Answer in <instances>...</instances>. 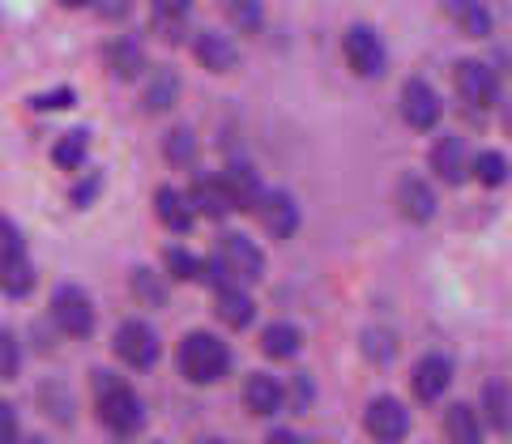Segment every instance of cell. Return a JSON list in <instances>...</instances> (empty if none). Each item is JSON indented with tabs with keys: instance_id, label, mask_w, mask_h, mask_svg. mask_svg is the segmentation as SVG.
<instances>
[{
	"instance_id": "1",
	"label": "cell",
	"mask_w": 512,
	"mask_h": 444,
	"mask_svg": "<svg viewBox=\"0 0 512 444\" xmlns=\"http://www.w3.org/2000/svg\"><path fill=\"white\" fill-rule=\"evenodd\" d=\"M94 406H99V419L116 436H133L146 423V406H141L137 389L111 372H94Z\"/></svg>"
},
{
	"instance_id": "2",
	"label": "cell",
	"mask_w": 512,
	"mask_h": 444,
	"mask_svg": "<svg viewBox=\"0 0 512 444\" xmlns=\"http://www.w3.org/2000/svg\"><path fill=\"white\" fill-rule=\"evenodd\" d=\"M180 372L184 380H192V385H214V380H222L231 372V351L227 342L214 338V333H184L180 342Z\"/></svg>"
},
{
	"instance_id": "3",
	"label": "cell",
	"mask_w": 512,
	"mask_h": 444,
	"mask_svg": "<svg viewBox=\"0 0 512 444\" xmlns=\"http://www.w3.org/2000/svg\"><path fill=\"white\" fill-rule=\"evenodd\" d=\"M214 252H218V261L235 274L239 287H248V282H261V278H265V252L256 248V244L248 240V235L227 231V235L218 240V248H214Z\"/></svg>"
},
{
	"instance_id": "4",
	"label": "cell",
	"mask_w": 512,
	"mask_h": 444,
	"mask_svg": "<svg viewBox=\"0 0 512 444\" xmlns=\"http://www.w3.org/2000/svg\"><path fill=\"white\" fill-rule=\"evenodd\" d=\"M363 427L376 444H402L410 436V410L397 398H372L363 410Z\"/></svg>"
},
{
	"instance_id": "5",
	"label": "cell",
	"mask_w": 512,
	"mask_h": 444,
	"mask_svg": "<svg viewBox=\"0 0 512 444\" xmlns=\"http://www.w3.org/2000/svg\"><path fill=\"white\" fill-rule=\"evenodd\" d=\"M52 321L69 338H90L94 333V304L82 287H56L52 295Z\"/></svg>"
},
{
	"instance_id": "6",
	"label": "cell",
	"mask_w": 512,
	"mask_h": 444,
	"mask_svg": "<svg viewBox=\"0 0 512 444\" xmlns=\"http://www.w3.org/2000/svg\"><path fill=\"white\" fill-rule=\"evenodd\" d=\"M252 214L261 218V227L274 235V240H291V235L299 231V205L291 193H282V188H261V197L252 201Z\"/></svg>"
},
{
	"instance_id": "7",
	"label": "cell",
	"mask_w": 512,
	"mask_h": 444,
	"mask_svg": "<svg viewBox=\"0 0 512 444\" xmlns=\"http://www.w3.org/2000/svg\"><path fill=\"white\" fill-rule=\"evenodd\" d=\"M111 351L128 368H150V363H158V333L146 321H124L111 338Z\"/></svg>"
},
{
	"instance_id": "8",
	"label": "cell",
	"mask_w": 512,
	"mask_h": 444,
	"mask_svg": "<svg viewBox=\"0 0 512 444\" xmlns=\"http://www.w3.org/2000/svg\"><path fill=\"white\" fill-rule=\"evenodd\" d=\"M402 116L410 129H436L440 116H444V103H440V94L436 86H427V77H410V82L402 86Z\"/></svg>"
},
{
	"instance_id": "9",
	"label": "cell",
	"mask_w": 512,
	"mask_h": 444,
	"mask_svg": "<svg viewBox=\"0 0 512 444\" xmlns=\"http://www.w3.org/2000/svg\"><path fill=\"white\" fill-rule=\"evenodd\" d=\"M453 82H457V94H461V103L466 107H474V111L495 107L500 82H495V73L487 65H478V60H461V65L453 69Z\"/></svg>"
},
{
	"instance_id": "10",
	"label": "cell",
	"mask_w": 512,
	"mask_h": 444,
	"mask_svg": "<svg viewBox=\"0 0 512 444\" xmlns=\"http://www.w3.org/2000/svg\"><path fill=\"white\" fill-rule=\"evenodd\" d=\"M346 65L359 77H380L384 73V43L372 26H350L346 30Z\"/></svg>"
},
{
	"instance_id": "11",
	"label": "cell",
	"mask_w": 512,
	"mask_h": 444,
	"mask_svg": "<svg viewBox=\"0 0 512 444\" xmlns=\"http://www.w3.org/2000/svg\"><path fill=\"white\" fill-rule=\"evenodd\" d=\"M431 171L444 180V184H461L470 176V154H466V137L448 133L436 141V150H431Z\"/></svg>"
},
{
	"instance_id": "12",
	"label": "cell",
	"mask_w": 512,
	"mask_h": 444,
	"mask_svg": "<svg viewBox=\"0 0 512 444\" xmlns=\"http://www.w3.org/2000/svg\"><path fill=\"white\" fill-rule=\"evenodd\" d=\"M192 56L210 73H231L239 65V47L227 35H218V30H201V35L192 39Z\"/></svg>"
},
{
	"instance_id": "13",
	"label": "cell",
	"mask_w": 512,
	"mask_h": 444,
	"mask_svg": "<svg viewBox=\"0 0 512 444\" xmlns=\"http://www.w3.org/2000/svg\"><path fill=\"white\" fill-rule=\"evenodd\" d=\"M453 385V363L444 355H423L414 363V398L419 402H436L444 398V389Z\"/></svg>"
},
{
	"instance_id": "14",
	"label": "cell",
	"mask_w": 512,
	"mask_h": 444,
	"mask_svg": "<svg viewBox=\"0 0 512 444\" xmlns=\"http://www.w3.org/2000/svg\"><path fill=\"white\" fill-rule=\"evenodd\" d=\"M103 60H107L111 77H120V82H133V77L146 73V52H141V43L128 39V35L111 39V43L103 47Z\"/></svg>"
},
{
	"instance_id": "15",
	"label": "cell",
	"mask_w": 512,
	"mask_h": 444,
	"mask_svg": "<svg viewBox=\"0 0 512 444\" xmlns=\"http://www.w3.org/2000/svg\"><path fill=\"white\" fill-rule=\"evenodd\" d=\"M397 205H402V214L410 222L436 218V193H431V184L423 176H402V184H397Z\"/></svg>"
},
{
	"instance_id": "16",
	"label": "cell",
	"mask_w": 512,
	"mask_h": 444,
	"mask_svg": "<svg viewBox=\"0 0 512 444\" xmlns=\"http://www.w3.org/2000/svg\"><path fill=\"white\" fill-rule=\"evenodd\" d=\"M154 214H158V222H163L167 231H175V235H184V231H192V205H188V197L180 193V188H171V184H163L154 193Z\"/></svg>"
},
{
	"instance_id": "17",
	"label": "cell",
	"mask_w": 512,
	"mask_h": 444,
	"mask_svg": "<svg viewBox=\"0 0 512 444\" xmlns=\"http://www.w3.org/2000/svg\"><path fill=\"white\" fill-rule=\"evenodd\" d=\"M184 197L192 205V214H205V218H227L235 210L218 176H201L197 184H192V193H184Z\"/></svg>"
},
{
	"instance_id": "18",
	"label": "cell",
	"mask_w": 512,
	"mask_h": 444,
	"mask_svg": "<svg viewBox=\"0 0 512 444\" xmlns=\"http://www.w3.org/2000/svg\"><path fill=\"white\" fill-rule=\"evenodd\" d=\"M448 18H453L461 35H470V39H487L491 22H495L487 0H448Z\"/></svg>"
},
{
	"instance_id": "19",
	"label": "cell",
	"mask_w": 512,
	"mask_h": 444,
	"mask_svg": "<svg viewBox=\"0 0 512 444\" xmlns=\"http://www.w3.org/2000/svg\"><path fill=\"white\" fill-rule=\"evenodd\" d=\"M282 385L269 372H252L248 376V385H244V402H248V410L252 415H278L282 410Z\"/></svg>"
},
{
	"instance_id": "20",
	"label": "cell",
	"mask_w": 512,
	"mask_h": 444,
	"mask_svg": "<svg viewBox=\"0 0 512 444\" xmlns=\"http://www.w3.org/2000/svg\"><path fill=\"white\" fill-rule=\"evenodd\" d=\"M218 180H222V188H227V197H231L235 210H252V201L261 197V180H256V171L248 163H231Z\"/></svg>"
},
{
	"instance_id": "21",
	"label": "cell",
	"mask_w": 512,
	"mask_h": 444,
	"mask_svg": "<svg viewBox=\"0 0 512 444\" xmlns=\"http://www.w3.org/2000/svg\"><path fill=\"white\" fill-rule=\"evenodd\" d=\"M252 295L244 287H231V291H214V316L222 325H231V329H244L252 325Z\"/></svg>"
},
{
	"instance_id": "22",
	"label": "cell",
	"mask_w": 512,
	"mask_h": 444,
	"mask_svg": "<svg viewBox=\"0 0 512 444\" xmlns=\"http://www.w3.org/2000/svg\"><path fill=\"white\" fill-rule=\"evenodd\" d=\"M444 436L448 444H483V423L466 402H457L444 410Z\"/></svg>"
},
{
	"instance_id": "23",
	"label": "cell",
	"mask_w": 512,
	"mask_h": 444,
	"mask_svg": "<svg viewBox=\"0 0 512 444\" xmlns=\"http://www.w3.org/2000/svg\"><path fill=\"white\" fill-rule=\"evenodd\" d=\"M0 291H5L9 299H22V295L35 291V265H30L26 252L22 257L0 261Z\"/></svg>"
},
{
	"instance_id": "24",
	"label": "cell",
	"mask_w": 512,
	"mask_h": 444,
	"mask_svg": "<svg viewBox=\"0 0 512 444\" xmlns=\"http://www.w3.org/2000/svg\"><path fill=\"white\" fill-rule=\"evenodd\" d=\"M175 99H180V73L158 65L154 77H150V86H146V111H171Z\"/></svg>"
},
{
	"instance_id": "25",
	"label": "cell",
	"mask_w": 512,
	"mask_h": 444,
	"mask_svg": "<svg viewBox=\"0 0 512 444\" xmlns=\"http://www.w3.org/2000/svg\"><path fill=\"white\" fill-rule=\"evenodd\" d=\"M299 346H303V333H299L295 325H286V321L269 325V329L261 333V351H265L269 359H295Z\"/></svg>"
},
{
	"instance_id": "26",
	"label": "cell",
	"mask_w": 512,
	"mask_h": 444,
	"mask_svg": "<svg viewBox=\"0 0 512 444\" xmlns=\"http://www.w3.org/2000/svg\"><path fill=\"white\" fill-rule=\"evenodd\" d=\"M86 146H90V133L86 129H73V133H64L56 141V150H52V163L64 167V171H77L86 163Z\"/></svg>"
},
{
	"instance_id": "27",
	"label": "cell",
	"mask_w": 512,
	"mask_h": 444,
	"mask_svg": "<svg viewBox=\"0 0 512 444\" xmlns=\"http://www.w3.org/2000/svg\"><path fill=\"white\" fill-rule=\"evenodd\" d=\"M483 410H487V423L495 427L500 436H508V385L504 380H491L483 389Z\"/></svg>"
},
{
	"instance_id": "28",
	"label": "cell",
	"mask_w": 512,
	"mask_h": 444,
	"mask_svg": "<svg viewBox=\"0 0 512 444\" xmlns=\"http://www.w3.org/2000/svg\"><path fill=\"white\" fill-rule=\"evenodd\" d=\"M470 171H474V180L483 184V188H500L504 180H508V158L504 154H495V150H483L470 163Z\"/></svg>"
},
{
	"instance_id": "29",
	"label": "cell",
	"mask_w": 512,
	"mask_h": 444,
	"mask_svg": "<svg viewBox=\"0 0 512 444\" xmlns=\"http://www.w3.org/2000/svg\"><path fill=\"white\" fill-rule=\"evenodd\" d=\"M167 163L171 167H192L197 163V133L192 129H171L167 133Z\"/></svg>"
},
{
	"instance_id": "30",
	"label": "cell",
	"mask_w": 512,
	"mask_h": 444,
	"mask_svg": "<svg viewBox=\"0 0 512 444\" xmlns=\"http://www.w3.org/2000/svg\"><path fill=\"white\" fill-rule=\"evenodd\" d=\"M227 13H231V26L244 30V35H256V30L265 26L261 0H227Z\"/></svg>"
},
{
	"instance_id": "31",
	"label": "cell",
	"mask_w": 512,
	"mask_h": 444,
	"mask_svg": "<svg viewBox=\"0 0 512 444\" xmlns=\"http://www.w3.org/2000/svg\"><path fill=\"white\" fill-rule=\"evenodd\" d=\"M133 295H137L146 308H163V304H167V282L154 278L150 269H133Z\"/></svg>"
},
{
	"instance_id": "32",
	"label": "cell",
	"mask_w": 512,
	"mask_h": 444,
	"mask_svg": "<svg viewBox=\"0 0 512 444\" xmlns=\"http://www.w3.org/2000/svg\"><path fill=\"white\" fill-rule=\"evenodd\" d=\"M167 274L175 282H197L201 278V257H192L188 248H171L167 252Z\"/></svg>"
},
{
	"instance_id": "33",
	"label": "cell",
	"mask_w": 512,
	"mask_h": 444,
	"mask_svg": "<svg viewBox=\"0 0 512 444\" xmlns=\"http://www.w3.org/2000/svg\"><path fill=\"white\" fill-rule=\"evenodd\" d=\"M22 368V351H18V338L9 329H0V380H13Z\"/></svg>"
},
{
	"instance_id": "34",
	"label": "cell",
	"mask_w": 512,
	"mask_h": 444,
	"mask_svg": "<svg viewBox=\"0 0 512 444\" xmlns=\"http://www.w3.org/2000/svg\"><path fill=\"white\" fill-rule=\"evenodd\" d=\"M26 252V240H22V231L13 227V222L0 214V261H9V257H22Z\"/></svg>"
},
{
	"instance_id": "35",
	"label": "cell",
	"mask_w": 512,
	"mask_h": 444,
	"mask_svg": "<svg viewBox=\"0 0 512 444\" xmlns=\"http://www.w3.org/2000/svg\"><path fill=\"white\" fill-rule=\"evenodd\" d=\"M363 351H367V355H372L376 363H389V359L397 355V342L389 338V333H380V329H372V333H367V342H363Z\"/></svg>"
},
{
	"instance_id": "36",
	"label": "cell",
	"mask_w": 512,
	"mask_h": 444,
	"mask_svg": "<svg viewBox=\"0 0 512 444\" xmlns=\"http://www.w3.org/2000/svg\"><path fill=\"white\" fill-rule=\"evenodd\" d=\"M73 99L77 94L69 90V86H60V90H52V94H35V111H64V107H73Z\"/></svg>"
},
{
	"instance_id": "37",
	"label": "cell",
	"mask_w": 512,
	"mask_h": 444,
	"mask_svg": "<svg viewBox=\"0 0 512 444\" xmlns=\"http://www.w3.org/2000/svg\"><path fill=\"white\" fill-rule=\"evenodd\" d=\"M150 5H154V18H175V22H184L188 9H192V0H150Z\"/></svg>"
},
{
	"instance_id": "38",
	"label": "cell",
	"mask_w": 512,
	"mask_h": 444,
	"mask_svg": "<svg viewBox=\"0 0 512 444\" xmlns=\"http://www.w3.org/2000/svg\"><path fill=\"white\" fill-rule=\"evenodd\" d=\"M0 444H18V410L0 402Z\"/></svg>"
},
{
	"instance_id": "39",
	"label": "cell",
	"mask_w": 512,
	"mask_h": 444,
	"mask_svg": "<svg viewBox=\"0 0 512 444\" xmlns=\"http://www.w3.org/2000/svg\"><path fill=\"white\" fill-rule=\"evenodd\" d=\"M128 9H133V0H99V13H103L107 22L128 18Z\"/></svg>"
},
{
	"instance_id": "40",
	"label": "cell",
	"mask_w": 512,
	"mask_h": 444,
	"mask_svg": "<svg viewBox=\"0 0 512 444\" xmlns=\"http://www.w3.org/2000/svg\"><path fill=\"white\" fill-rule=\"evenodd\" d=\"M265 444H303L295 432H291V427H278V432H269V440Z\"/></svg>"
},
{
	"instance_id": "41",
	"label": "cell",
	"mask_w": 512,
	"mask_h": 444,
	"mask_svg": "<svg viewBox=\"0 0 512 444\" xmlns=\"http://www.w3.org/2000/svg\"><path fill=\"white\" fill-rule=\"evenodd\" d=\"M64 9H86V5H94V0H60Z\"/></svg>"
},
{
	"instance_id": "42",
	"label": "cell",
	"mask_w": 512,
	"mask_h": 444,
	"mask_svg": "<svg viewBox=\"0 0 512 444\" xmlns=\"http://www.w3.org/2000/svg\"><path fill=\"white\" fill-rule=\"evenodd\" d=\"M205 444H222V440H205Z\"/></svg>"
},
{
	"instance_id": "43",
	"label": "cell",
	"mask_w": 512,
	"mask_h": 444,
	"mask_svg": "<svg viewBox=\"0 0 512 444\" xmlns=\"http://www.w3.org/2000/svg\"><path fill=\"white\" fill-rule=\"evenodd\" d=\"M26 444H43V440H26Z\"/></svg>"
}]
</instances>
